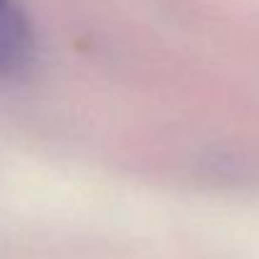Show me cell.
Masks as SVG:
<instances>
[{"mask_svg":"<svg viewBox=\"0 0 259 259\" xmlns=\"http://www.w3.org/2000/svg\"><path fill=\"white\" fill-rule=\"evenodd\" d=\"M30 30L13 0H0V76H13L30 58Z\"/></svg>","mask_w":259,"mask_h":259,"instance_id":"6da1fadb","label":"cell"}]
</instances>
